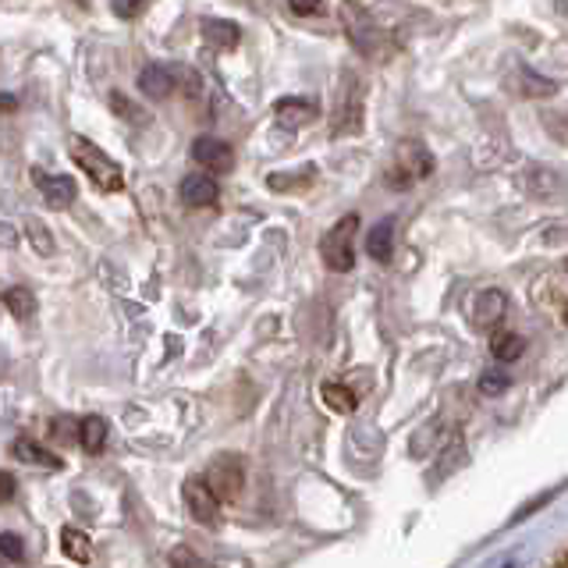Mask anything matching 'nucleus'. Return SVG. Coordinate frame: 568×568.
Returning a JSON list of instances; mask_svg holds the SVG:
<instances>
[{
    "instance_id": "nucleus-15",
    "label": "nucleus",
    "mask_w": 568,
    "mask_h": 568,
    "mask_svg": "<svg viewBox=\"0 0 568 568\" xmlns=\"http://www.w3.org/2000/svg\"><path fill=\"white\" fill-rule=\"evenodd\" d=\"M274 114H277V121L284 124V129H302V124H310L316 118V103L288 97V100H277Z\"/></svg>"
},
{
    "instance_id": "nucleus-28",
    "label": "nucleus",
    "mask_w": 568,
    "mask_h": 568,
    "mask_svg": "<svg viewBox=\"0 0 568 568\" xmlns=\"http://www.w3.org/2000/svg\"><path fill=\"white\" fill-rule=\"evenodd\" d=\"M111 106H114L118 114H129V118H132L135 124H142V111H139V106H132V103L124 100L121 93H111Z\"/></svg>"
},
{
    "instance_id": "nucleus-7",
    "label": "nucleus",
    "mask_w": 568,
    "mask_h": 568,
    "mask_svg": "<svg viewBox=\"0 0 568 568\" xmlns=\"http://www.w3.org/2000/svg\"><path fill=\"white\" fill-rule=\"evenodd\" d=\"M182 497H185V508H189V515H192L195 523L213 526V523L221 519V497L206 487V479H203V476L185 479Z\"/></svg>"
},
{
    "instance_id": "nucleus-8",
    "label": "nucleus",
    "mask_w": 568,
    "mask_h": 568,
    "mask_svg": "<svg viewBox=\"0 0 568 568\" xmlns=\"http://www.w3.org/2000/svg\"><path fill=\"white\" fill-rule=\"evenodd\" d=\"M505 316H508V295L501 288H484V292H476V298L469 302V324L476 331L501 327Z\"/></svg>"
},
{
    "instance_id": "nucleus-18",
    "label": "nucleus",
    "mask_w": 568,
    "mask_h": 568,
    "mask_svg": "<svg viewBox=\"0 0 568 568\" xmlns=\"http://www.w3.org/2000/svg\"><path fill=\"white\" fill-rule=\"evenodd\" d=\"M558 171H550L544 164H532L526 168V192L532 195V200H550V195L558 192Z\"/></svg>"
},
{
    "instance_id": "nucleus-23",
    "label": "nucleus",
    "mask_w": 568,
    "mask_h": 568,
    "mask_svg": "<svg viewBox=\"0 0 568 568\" xmlns=\"http://www.w3.org/2000/svg\"><path fill=\"white\" fill-rule=\"evenodd\" d=\"M324 402L334 408V413L348 416L355 405H359V398H355V390L345 387V384H324Z\"/></svg>"
},
{
    "instance_id": "nucleus-26",
    "label": "nucleus",
    "mask_w": 568,
    "mask_h": 568,
    "mask_svg": "<svg viewBox=\"0 0 568 568\" xmlns=\"http://www.w3.org/2000/svg\"><path fill=\"white\" fill-rule=\"evenodd\" d=\"M29 242L40 248L43 256H53V239H50V231L43 221H29Z\"/></svg>"
},
{
    "instance_id": "nucleus-20",
    "label": "nucleus",
    "mask_w": 568,
    "mask_h": 568,
    "mask_svg": "<svg viewBox=\"0 0 568 568\" xmlns=\"http://www.w3.org/2000/svg\"><path fill=\"white\" fill-rule=\"evenodd\" d=\"M444 444V426L434 419V423H426L419 434H413V448H408V455L413 458H426L434 448H440Z\"/></svg>"
},
{
    "instance_id": "nucleus-16",
    "label": "nucleus",
    "mask_w": 568,
    "mask_h": 568,
    "mask_svg": "<svg viewBox=\"0 0 568 568\" xmlns=\"http://www.w3.org/2000/svg\"><path fill=\"white\" fill-rule=\"evenodd\" d=\"M366 253L369 260H377V263H387L390 253H395V221H381V224H373L369 227V235H366Z\"/></svg>"
},
{
    "instance_id": "nucleus-17",
    "label": "nucleus",
    "mask_w": 568,
    "mask_h": 568,
    "mask_svg": "<svg viewBox=\"0 0 568 568\" xmlns=\"http://www.w3.org/2000/svg\"><path fill=\"white\" fill-rule=\"evenodd\" d=\"M61 550H64V558H71L75 565L93 561V540H89L79 526H64L61 529Z\"/></svg>"
},
{
    "instance_id": "nucleus-1",
    "label": "nucleus",
    "mask_w": 568,
    "mask_h": 568,
    "mask_svg": "<svg viewBox=\"0 0 568 568\" xmlns=\"http://www.w3.org/2000/svg\"><path fill=\"white\" fill-rule=\"evenodd\" d=\"M71 160L93 178V185L100 192H121L124 189V171L118 160L106 156V150H100L97 142H89L85 135H71Z\"/></svg>"
},
{
    "instance_id": "nucleus-34",
    "label": "nucleus",
    "mask_w": 568,
    "mask_h": 568,
    "mask_svg": "<svg viewBox=\"0 0 568 568\" xmlns=\"http://www.w3.org/2000/svg\"><path fill=\"white\" fill-rule=\"evenodd\" d=\"M565 324H568V306H565Z\"/></svg>"
},
{
    "instance_id": "nucleus-14",
    "label": "nucleus",
    "mask_w": 568,
    "mask_h": 568,
    "mask_svg": "<svg viewBox=\"0 0 568 568\" xmlns=\"http://www.w3.org/2000/svg\"><path fill=\"white\" fill-rule=\"evenodd\" d=\"M203 40L213 50H235L242 43V29L235 22H227V18H206V22H203Z\"/></svg>"
},
{
    "instance_id": "nucleus-19",
    "label": "nucleus",
    "mask_w": 568,
    "mask_h": 568,
    "mask_svg": "<svg viewBox=\"0 0 568 568\" xmlns=\"http://www.w3.org/2000/svg\"><path fill=\"white\" fill-rule=\"evenodd\" d=\"M79 444H82L89 455L103 452V444H106V419L103 416H85V419H79Z\"/></svg>"
},
{
    "instance_id": "nucleus-27",
    "label": "nucleus",
    "mask_w": 568,
    "mask_h": 568,
    "mask_svg": "<svg viewBox=\"0 0 568 568\" xmlns=\"http://www.w3.org/2000/svg\"><path fill=\"white\" fill-rule=\"evenodd\" d=\"M171 568H206V565H203V558L195 555L192 547L182 544V547H174V550H171Z\"/></svg>"
},
{
    "instance_id": "nucleus-2",
    "label": "nucleus",
    "mask_w": 568,
    "mask_h": 568,
    "mask_svg": "<svg viewBox=\"0 0 568 568\" xmlns=\"http://www.w3.org/2000/svg\"><path fill=\"white\" fill-rule=\"evenodd\" d=\"M363 132V79L355 71H342L337 79V97H334V118H331V135H355Z\"/></svg>"
},
{
    "instance_id": "nucleus-10",
    "label": "nucleus",
    "mask_w": 568,
    "mask_h": 568,
    "mask_svg": "<svg viewBox=\"0 0 568 568\" xmlns=\"http://www.w3.org/2000/svg\"><path fill=\"white\" fill-rule=\"evenodd\" d=\"M192 160L200 168H206V174H227L235 168V150L217 135H200L192 142Z\"/></svg>"
},
{
    "instance_id": "nucleus-3",
    "label": "nucleus",
    "mask_w": 568,
    "mask_h": 568,
    "mask_svg": "<svg viewBox=\"0 0 568 568\" xmlns=\"http://www.w3.org/2000/svg\"><path fill=\"white\" fill-rule=\"evenodd\" d=\"M355 235H359V217L355 213H345L324 239H320V256L337 274H348L355 266Z\"/></svg>"
},
{
    "instance_id": "nucleus-35",
    "label": "nucleus",
    "mask_w": 568,
    "mask_h": 568,
    "mask_svg": "<svg viewBox=\"0 0 568 568\" xmlns=\"http://www.w3.org/2000/svg\"><path fill=\"white\" fill-rule=\"evenodd\" d=\"M565 274H568V260H565Z\"/></svg>"
},
{
    "instance_id": "nucleus-32",
    "label": "nucleus",
    "mask_w": 568,
    "mask_h": 568,
    "mask_svg": "<svg viewBox=\"0 0 568 568\" xmlns=\"http://www.w3.org/2000/svg\"><path fill=\"white\" fill-rule=\"evenodd\" d=\"M11 497H14V476L0 469V505L11 501Z\"/></svg>"
},
{
    "instance_id": "nucleus-25",
    "label": "nucleus",
    "mask_w": 568,
    "mask_h": 568,
    "mask_svg": "<svg viewBox=\"0 0 568 568\" xmlns=\"http://www.w3.org/2000/svg\"><path fill=\"white\" fill-rule=\"evenodd\" d=\"M476 387H479V395H501V390L508 387V373L505 369H484L479 373V381H476Z\"/></svg>"
},
{
    "instance_id": "nucleus-5",
    "label": "nucleus",
    "mask_w": 568,
    "mask_h": 568,
    "mask_svg": "<svg viewBox=\"0 0 568 568\" xmlns=\"http://www.w3.org/2000/svg\"><path fill=\"white\" fill-rule=\"evenodd\" d=\"M342 18H345V29H348V36H352L355 50L366 53V58H381V53H384V43H387L384 29H381L377 22H373V18H369L359 4H352V0H345Z\"/></svg>"
},
{
    "instance_id": "nucleus-4",
    "label": "nucleus",
    "mask_w": 568,
    "mask_h": 568,
    "mask_svg": "<svg viewBox=\"0 0 568 568\" xmlns=\"http://www.w3.org/2000/svg\"><path fill=\"white\" fill-rule=\"evenodd\" d=\"M434 174V156L430 150L423 146L416 139H402L395 150V168H390V185L395 189H408L423 182V178Z\"/></svg>"
},
{
    "instance_id": "nucleus-24",
    "label": "nucleus",
    "mask_w": 568,
    "mask_h": 568,
    "mask_svg": "<svg viewBox=\"0 0 568 568\" xmlns=\"http://www.w3.org/2000/svg\"><path fill=\"white\" fill-rule=\"evenodd\" d=\"M26 561V544L14 532H0V568L22 565Z\"/></svg>"
},
{
    "instance_id": "nucleus-30",
    "label": "nucleus",
    "mask_w": 568,
    "mask_h": 568,
    "mask_svg": "<svg viewBox=\"0 0 568 568\" xmlns=\"http://www.w3.org/2000/svg\"><path fill=\"white\" fill-rule=\"evenodd\" d=\"M114 4V11L121 14V18H135L139 11H142V4H146V0H111Z\"/></svg>"
},
{
    "instance_id": "nucleus-13",
    "label": "nucleus",
    "mask_w": 568,
    "mask_h": 568,
    "mask_svg": "<svg viewBox=\"0 0 568 568\" xmlns=\"http://www.w3.org/2000/svg\"><path fill=\"white\" fill-rule=\"evenodd\" d=\"M11 452H14L18 462H29V466H43V469H61L64 466V458L58 452H50L47 444L32 440V437H18L11 444Z\"/></svg>"
},
{
    "instance_id": "nucleus-11",
    "label": "nucleus",
    "mask_w": 568,
    "mask_h": 568,
    "mask_svg": "<svg viewBox=\"0 0 568 568\" xmlns=\"http://www.w3.org/2000/svg\"><path fill=\"white\" fill-rule=\"evenodd\" d=\"M178 195H182V203L192 206V210H203V206H213L221 200V185L213 182L210 174H189L182 189H178Z\"/></svg>"
},
{
    "instance_id": "nucleus-31",
    "label": "nucleus",
    "mask_w": 568,
    "mask_h": 568,
    "mask_svg": "<svg viewBox=\"0 0 568 568\" xmlns=\"http://www.w3.org/2000/svg\"><path fill=\"white\" fill-rule=\"evenodd\" d=\"M288 8L295 14H316L320 8H324V0H288Z\"/></svg>"
},
{
    "instance_id": "nucleus-6",
    "label": "nucleus",
    "mask_w": 568,
    "mask_h": 568,
    "mask_svg": "<svg viewBox=\"0 0 568 568\" xmlns=\"http://www.w3.org/2000/svg\"><path fill=\"white\" fill-rule=\"evenodd\" d=\"M203 479H206V487L221 497V501H227V497H235L242 490V484H245V462L239 455H217L206 466Z\"/></svg>"
},
{
    "instance_id": "nucleus-33",
    "label": "nucleus",
    "mask_w": 568,
    "mask_h": 568,
    "mask_svg": "<svg viewBox=\"0 0 568 568\" xmlns=\"http://www.w3.org/2000/svg\"><path fill=\"white\" fill-rule=\"evenodd\" d=\"M11 106H14V100H11V97H0V111H11Z\"/></svg>"
},
{
    "instance_id": "nucleus-21",
    "label": "nucleus",
    "mask_w": 568,
    "mask_h": 568,
    "mask_svg": "<svg viewBox=\"0 0 568 568\" xmlns=\"http://www.w3.org/2000/svg\"><path fill=\"white\" fill-rule=\"evenodd\" d=\"M4 306H8V313L14 320H22V324H26V320H32V313H36V295L18 284V288H8L4 292Z\"/></svg>"
},
{
    "instance_id": "nucleus-9",
    "label": "nucleus",
    "mask_w": 568,
    "mask_h": 568,
    "mask_svg": "<svg viewBox=\"0 0 568 568\" xmlns=\"http://www.w3.org/2000/svg\"><path fill=\"white\" fill-rule=\"evenodd\" d=\"M32 185L40 189L43 195V203L50 210H64L75 203V195H79V185H75V178H68V174H50L43 168H32Z\"/></svg>"
},
{
    "instance_id": "nucleus-12",
    "label": "nucleus",
    "mask_w": 568,
    "mask_h": 568,
    "mask_svg": "<svg viewBox=\"0 0 568 568\" xmlns=\"http://www.w3.org/2000/svg\"><path fill=\"white\" fill-rule=\"evenodd\" d=\"M139 93L150 100H168L174 93V71L168 64H146L139 71Z\"/></svg>"
},
{
    "instance_id": "nucleus-29",
    "label": "nucleus",
    "mask_w": 568,
    "mask_h": 568,
    "mask_svg": "<svg viewBox=\"0 0 568 568\" xmlns=\"http://www.w3.org/2000/svg\"><path fill=\"white\" fill-rule=\"evenodd\" d=\"M53 437L79 440V423H71V419H53Z\"/></svg>"
},
{
    "instance_id": "nucleus-22",
    "label": "nucleus",
    "mask_w": 568,
    "mask_h": 568,
    "mask_svg": "<svg viewBox=\"0 0 568 568\" xmlns=\"http://www.w3.org/2000/svg\"><path fill=\"white\" fill-rule=\"evenodd\" d=\"M494 359H501V363H515L523 355L526 342H523V334H511V331H501V334H494Z\"/></svg>"
}]
</instances>
